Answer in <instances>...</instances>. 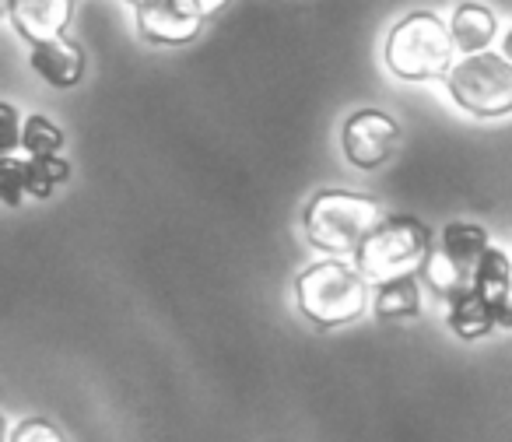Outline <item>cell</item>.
Here are the masks:
<instances>
[{
	"label": "cell",
	"mask_w": 512,
	"mask_h": 442,
	"mask_svg": "<svg viewBox=\"0 0 512 442\" xmlns=\"http://www.w3.org/2000/svg\"><path fill=\"white\" fill-rule=\"evenodd\" d=\"M456 43L449 25L435 11H411L386 32L383 64L400 81H446L456 64Z\"/></svg>",
	"instance_id": "1"
},
{
	"label": "cell",
	"mask_w": 512,
	"mask_h": 442,
	"mask_svg": "<svg viewBox=\"0 0 512 442\" xmlns=\"http://www.w3.org/2000/svg\"><path fill=\"white\" fill-rule=\"evenodd\" d=\"M432 229L414 214H390L365 236L355 250V267L369 285H386L397 278H421L432 257Z\"/></svg>",
	"instance_id": "2"
},
{
	"label": "cell",
	"mask_w": 512,
	"mask_h": 442,
	"mask_svg": "<svg viewBox=\"0 0 512 442\" xmlns=\"http://www.w3.org/2000/svg\"><path fill=\"white\" fill-rule=\"evenodd\" d=\"M295 302H299V313L320 330L348 327L369 306V281L362 278L355 264L330 257L320 264H309L295 278Z\"/></svg>",
	"instance_id": "3"
},
{
	"label": "cell",
	"mask_w": 512,
	"mask_h": 442,
	"mask_svg": "<svg viewBox=\"0 0 512 442\" xmlns=\"http://www.w3.org/2000/svg\"><path fill=\"white\" fill-rule=\"evenodd\" d=\"M379 221H383V211L369 193L320 190L316 197H309L302 211V232L309 246L341 257V253H355Z\"/></svg>",
	"instance_id": "4"
},
{
	"label": "cell",
	"mask_w": 512,
	"mask_h": 442,
	"mask_svg": "<svg viewBox=\"0 0 512 442\" xmlns=\"http://www.w3.org/2000/svg\"><path fill=\"white\" fill-rule=\"evenodd\" d=\"M446 92L463 113L477 120H498L512 113V60L484 50L460 57L446 74Z\"/></svg>",
	"instance_id": "5"
},
{
	"label": "cell",
	"mask_w": 512,
	"mask_h": 442,
	"mask_svg": "<svg viewBox=\"0 0 512 442\" xmlns=\"http://www.w3.org/2000/svg\"><path fill=\"white\" fill-rule=\"evenodd\" d=\"M491 239L484 225L474 221H449L439 236V246L428 257L421 281L432 288V295H439L442 302L456 299V295L474 288V274L481 257L488 253Z\"/></svg>",
	"instance_id": "6"
},
{
	"label": "cell",
	"mask_w": 512,
	"mask_h": 442,
	"mask_svg": "<svg viewBox=\"0 0 512 442\" xmlns=\"http://www.w3.org/2000/svg\"><path fill=\"white\" fill-rule=\"evenodd\" d=\"M400 144V123L383 109H355L341 123V151L355 169H383Z\"/></svg>",
	"instance_id": "7"
},
{
	"label": "cell",
	"mask_w": 512,
	"mask_h": 442,
	"mask_svg": "<svg viewBox=\"0 0 512 442\" xmlns=\"http://www.w3.org/2000/svg\"><path fill=\"white\" fill-rule=\"evenodd\" d=\"M211 18L204 15L200 0H148L134 8L137 36L155 46H186L204 32Z\"/></svg>",
	"instance_id": "8"
},
{
	"label": "cell",
	"mask_w": 512,
	"mask_h": 442,
	"mask_svg": "<svg viewBox=\"0 0 512 442\" xmlns=\"http://www.w3.org/2000/svg\"><path fill=\"white\" fill-rule=\"evenodd\" d=\"M8 22L29 46L67 36L74 0H8Z\"/></svg>",
	"instance_id": "9"
},
{
	"label": "cell",
	"mask_w": 512,
	"mask_h": 442,
	"mask_svg": "<svg viewBox=\"0 0 512 442\" xmlns=\"http://www.w3.org/2000/svg\"><path fill=\"white\" fill-rule=\"evenodd\" d=\"M29 67L50 88L67 92V88L81 85V78H85V71H88V57H85V50H81V43L60 36V39H50V43L29 46Z\"/></svg>",
	"instance_id": "10"
},
{
	"label": "cell",
	"mask_w": 512,
	"mask_h": 442,
	"mask_svg": "<svg viewBox=\"0 0 512 442\" xmlns=\"http://www.w3.org/2000/svg\"><path fill=\"white\" fill-rule=\"evenodd\" d=\"M474 292L484 299V306L491 309L498 327L512 330V260L505 250L488 246V253L481 257L474 274Z\"/></svg>",
	"instance_id": "11"
},
{
	"label": "cell",
	"mask_w": 512,
	"mask_h": 442,
	"mask_svg": "<svg viewBox=\"0 0 512 442\" xmlns=\"http://www.w3.org/2000/svg\"><path fill=\"white\" fill-rule=\"evenodd\" d=\"M449 32H453L456 50L470 57V53L491 50V43L498 39V18L481 0H460L449 15Z\"/></svg>",
	"instance_id": "12"
},
{
	"label": "cell",
	"mask_w": 512,
	"mask_h": 442,
	"mask_svg": "<svg viewBox=\"0 0 512 442\" xmlns=\"http://www.w3.org/2000/svg\"><path fill=\"white\" fill-rule=\"evenodd\" d=\"M446 323L460 341H481V337H488L498 327L491 309L484 306V299L474 288L446 302Z\"/></svg>",
	"instance_id": "13"
},
{
	"label": "cell",
	"mask_w": 512,
	"mask_h": 442,
	"mask_svg": "<svg viewBox=\"0 0 512 442\" xmlns=\"http://www.w3.org/2000/svg\"><path fill=\"white\" fill-rule=\"evenodd\" d=\"M372 313L386 323L414 320V316L421 313L418 278H397V281H386V285H376V295H372Z\"/></svg>",
	"instance_id": "14"
},
{
	"label": "cell",
	"mask_w": 512,
	"mask_h": 442,
	"mask_svg": "<svg viewBox=\"0 0 512 442\" xmlns=\"http://www.w3.org/2000/svg\"><path fill=\"white\" fill-rule=\"evenodd\" d=\"M71 179V165L60 155H43L32 158L25 155V193L36 200H50L57 186H64Z\"/></svg>",
	"instance_id": "15"
},
{
	"label": "cell",
	"mask_w": 512,
	"mask_h": 442,
	"mask_svg": "<svg viewBox=\"0 0 512 442\" xmlns=\"http://www.w3.org/2000/svg\"><path fill=\"white\" fill-rule=\"evenodd\" d=\"M22 148H25V155H32V158L60 155V148H64V130L53 120H46L43 113H32L29 120H25Z\"/></svg>",
	"instance_id": "16"
},
{
	"label": "cell",
	"mask_w": 512,
	"mask_h": 442,
	"mask_svg": "<svg viewBox=\"0 0 512 442\" xmlns=\"http://www.w3.org/2000/svg\"><path fill=\"white\" fill-rule=\"evenodd\" d=\"M0 197L8 207H18L22 197H29L25 193V158L4 155V162H0Z\"/></svg>",
	"instance_id": "17"
},
{
	"label": "cell",
	"mask_w": 512,
	"mask_h": 442,
	"mask_svg": "<svg viewBox=\"0 0 512 442\" xmlns=\"http://www.w3.org/2000/svg\"><path fill=\"white\" fill-rule=\"evenodd\" d=\"M11 442H67V439L50 418H25L15 425Z\"/></svg>",
	"instance_id": "18"
},
{
	"label": "cell",
	"mask_w": 512,
	"mask_h": 442,
	"mask_svg": "<svg viewBox=\"0 0 512 442\" xmlns=\"http://www.w3.org/2000/svg\"><path fill=\"white\" fill-rule=\"evenodd\" d=\"M0 113H4V123H8V141H4V155H15V148H22L25 123L18 120V109L11 106V102H4V106H0Z\"/></svg>",
	"instance_id": "19"
},
{
	"label": "cell",
	"mask_w": 512,
	"mask_h": 442,
	"mask_svg": "<svg viewBox=\"0 0 512 442\" xmlns=\"http://www.w3.org/2000/svg\"><path fill=\"white\" fill-rule=\"evenodd\" d=\"M200 8H204V15H207V18H214L218 11H225V8H228V0H200Z\"/></svg>",
	"instance_id": "20"
},
{
	"label": "cell",
	"mask_w": 512,
	"mask_h": 442,
	"mask_svg": "<svg viewBox=\"0 0 512 442\" xmlns=\"http://www.w3.org/2000/svg\"><path fill=\"white\" fill-rule=\"evenodd\" d=\"M502 53H505V57L512 60V29L505 32V39H502Z\"/></svg>",
	"instance_id": "21"
},
{
	"label": "cell",
	"mask_w": 512,
	"mask_h": 442,
	"mask_svg": "<svg viewBox=\"0 0 512 442\" xmlns=\"http://www.w3.org/2000/svg\"><path fill=\"white\" fill-rule=\"evenodd\" d=\"M130 8H141V4H148V0H127Z\"/></svg>",
	"instance_id": "22"
}]
</instances>
